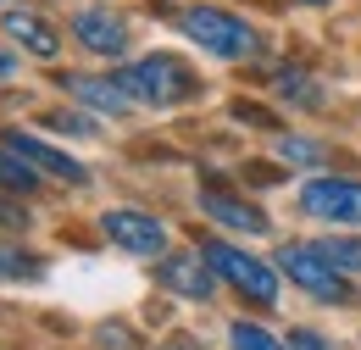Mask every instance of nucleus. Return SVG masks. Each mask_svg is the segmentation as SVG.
I'll return each mask as SVG.
<instances>
[{"mask_svg":"<svg viewBox=\"0 0 361 350\" xmlns=\"http://www.w3.org/2000/svg\"><path fill=\"white\" fill-rule=\"evenodd\" d=\"M117 84H123L128 100L156 106V111L178 106V100H189V95L200 89V84H195V73L183 67L178 56H145V61H134V67H123V73H117Z\"/></svg>","mask_w":361,"mask_h":350,"instance_id":"nucleus-1","label":"nucleus"},{"mask_svg":"<svg viewBox=\"0 0 361 350\" xmlns=\"http://www.w3.org/2000/svg\"><path fill=\"white\" fill-rule=\"evenodd\" d=\"M178 28L200 44V50L223 56V61H245V56L262 50L256 28L239 23V17H228V11H217V6H189V11H178Z\"/></svg>","mask_w":361,"mask_h":350,"instance_id":"nucleus-2","label":"nucleus"},{"mask_svg":"<svg viewBox=\"0 0 361 350\" xmlns=\"http://www.w3.org/2000/svg\"><path fill=\"white\" fill-rule=\"evenodd\" d=\"M278 272H289V284H300L306 295L328 301V306H356V284L339 267H328L317 245H278Z\"/></svg>","mask_w":361,"mask_h":350,"instance_id":"nucleus-3","label":"nucleus"},{"mask_svg":"<svg viewBox=\"0 0 361 350\" xmlns=\"http://www.w3.org/2000/svg\"><path fill=\"white\" fill-rule=\"evenodd\" d=\"M200 256H206V267H212L223 284H233L250 306H272V301H278V267H267L262 256H250V251H239V245H228V239H212Z\"/></svg>","mask_w":361,"mask_h":350,"instance_id":"nucleus-4","label":"nucleus"},{"mask_svg":"<svg viewBox=\"0 0 361 350\" xmlns=\"http://www.w3.org/2000/svg\"><path fill=\"white\" fill-rule=\"evenodd\" d=\"M300 212H312L322 222L361 228V178H312L300 189Z\"/></svg>","mask_w":361,"mask_h":350,"instance_id":"nucleus-5","label":"nucleus"},{"mask_svg":"<svg viewBox=\"0 0 361 350\" xmlns=\"http://www.w3.org/2000/svg\"><path fill=\"white\" fill-rule=\"evenodd\" d=\"M100 234H106L111 245L134 251V256H161V251H167V228L150 217V212H134V206L106 212V217H100Z\"/></svg>","mask_w":361,"mask_h":350,"instance_id":"nucleus-6","label":"nucleus"},{"mask_svg":"<svg viewBox=\"0 0 361 350\" xmlns=\"http://www.w3.org/2000/svg\"><path fill=\"white\" fill-rule=\"evenodd\" d=\"M73 40L94 56H123L128 50V23L111 6H84V11H73Z\"/></svg>","mask_w":361,"mask_h":350,"instance_id":"nucleus-7","label":"nucleus"},{"mask_svg":"<svg viewBox=\"0 0 361 350\" xmlns=\"http://www.w3.org/2000/svg\"><path fill=\"white\" fill-rule=\"evenodd\" d=\"M0 145H6V150H17L23 162H34L39 173H56V178H67V183H90L84 162H73L67 150H56V145H45V139H34V133H17V128H11Z\"/></svg>","mask_w":361,"mask_h":350,"instance_id":"nucleus-8","label":"nucleus"},{"mask_svg":"<svg viewBox=\"0 0 361 350\" xmlns=\"http://www.w3.org/2000/svg\"><path fill=\"white\" fill-rule=\"evenodd\" d=\"M61 89L78 100V106H90V111H106V117H123L134 100L123 95V84L117 78H84V73H67L61 78Z\"/></svg>","mask_w":361,"mask_h":350,"instance_id":"nucleus-9","label":"nucleus"},{"mask_svg":"<svg viewBox=\"0 0 361 350\" xmlns=\"http://www.w3.org/2000/svg\"><path fill=\"white\" fill-rule=\"evenodd\" d=\"M206 256H161V284L167 289H178V295H189V301H212V284H217V272L212 267H200Z\"/></svg>","mask_w":361,"mask_h":350,"instance_id":"nucleus-10","label":"nucleus"},{"mask_svg":"<svg viewBox=\"0 0 361 350\" xmlns=\"http://www.w3.org/2000/svg\"><path fill=\"white\" fill-rule=\"evenodd\" d=\"M0 28H6V40H17L28 56H39V61H50V56L61 50V34L50 28L45 17H34V11H6Z\"/></svg>","mask_w":361,"mask_h":350,"instance_id":"nucleus-11","label":"nucleus"},{"mask_svg":"<svg viewBox=\"0 0 361 350\" xmlns=\"http://www.w3.org/2000/svg\"><path fill=\"white\" fill-rule=\"evenodd\" d=\"M200 212L212 222H223V228H245V234H267V217L256 212V206H245V200H233V195H217V189H206L200 195Z\"/></svg>","mask_w":361,"mask_h":350,"instance_id":"nucleus-12","label":"nucleus"},{"mask_svg":"<svg viewBox=\"0 0 361 350\" xmlns=\"http://www.w3.org/2000/svg\"><path fill=\"white\" fill-rule=\"evenodd\" d=\"M0 189H11V195H34V189H39V167L0 145Z\"/></svg>","mask_w":361,"mask_h":350,"instance_id":"nucleus-13","label":"nucleus"},{"mask_svg":"<svg viewBox=\"0 0 361 350\" xmlns=\"http://www.w3.org/2000/svg\"><path fill=\"white\" fill-rule=\"evenodd\" d=\"M317 251L328 256V267H339L345 278H361V239H356V234H334V239H317Z\"/></svg>","mask_w":361,"mask_h":350,"instance_id":"nucleus-14","label":"nucleus"},{"mask_svg":"<svg viewBox=\"0 0 361 350\" xmlns=\"http://www.w3.org/2000/svg\"><path fill=\"white\" fill-rule=\"evenodd\" d=\"M278 95H283V100H295V106H306V111L322 106V95H317V84L306 78V73H278Z\"/></svg>","mask_w":361,"mask_h":350,"instance_id":"nucleus-15","label":"nucleus"},{"mask_svg":"<svg viewBox=\"0 0 361 350\" xmlns=\"http://www.w3.org/2000/svg\"><path fill=\"white\" fill-rule=\"evenodd\" d=\"M39 272H45L39 256H28V251H17V245L0 239V278H39Z\"/></svg>","mask_w":361,"mask_h":350,"instance_id":"nucleus-16","label":"nucleus"},{"mask_svg":"<svg viewBox=\"0 0 361 350\" xmlns=\"http://www.w3.org/2000/svg\"><path fill=\"white\" fill-rule=\"evenodd\" d=\"M228 345L233 350H289V345H278L267 328H256V322H233L228 328Z\"/></svg>","mask_w":361,"mask_h":350,"instance_id":"nucleus-17","label":"nucleus"},{"mask_svg":"<svg viewBox=\"0 0 361 350\" xmlns=\"http://www.w3.org/2000/svg\"><path fill=\"white\" fill-rule=\"evenodd\" d=\"M228 117H233V123H250V128L278 133V117H272L267 106H256V100H233V106H228Z\"/></svg>","mask_w":361,"mask_h":350,"instance_id":"nucleus-18","label":"nucleus"},{"mask_svg":"<svg viewBox=\"0 0 361 350\" xmlns=\"http://www.w3.org/2000/svg\"><path fill=\"white\" fill-rule=\"evenodd\" d=\"M278 156H283V162H322L328 150H322V145H312V139H295V133H283V139H278Z\"/></svg>","mask_w":361,"mask_h":350,"instance_id":"nucleus-19","label":"nucleus"},{"mask_svg":"<svg viewBox=\"0 0 361 350\" xmlns=\"http://www.w3.org/2000/svg\"><path fill=\"white\" fill-rule=\"evenodd\" d=\"M45 128H56V133H84V139H90L94 123H90V117H78V111H50Z\"/></svg>","mask_w":361,"mask_h":350,"instance_id":"nucleus-20","label":"nucleus"},{"mask_svg":"<svg viewBox=\"0 0 361 350\" xmlns=\"http://www.w3.org/2000/svg\"><path fill=\"white\" fill-rule=\"evenodd\" d=\"M245 183H278V167H267V162H245Z\"/></svg>","mask_w":361,"mask_h":350,"instance_id":"nucleus-21","label":"nucleus"},{"mask_svg":"<svg viewBox=\"0 0 361 350\" xmlns=\"http://www.w3.org/2000/svg\"><path fill=\"white\" fill-rule=\"evenodd\" d=\"M0 228H11V234H17V228H28V212H23V206H11V200H0Z\"/></svg>","mask_w":361,"mask_h":350,"instance_id":"nucleus-22","label":"nucleus"},{"mask_svg":"<svg viewBox=\"0 0 361 350\" xmlns=\"http://www.w3.org/2000/svg\"><path fill=\"white\" fill-rule=\"evenodd\" d=\"M289 350H328V345H322V334H312V328H295V334H289Z\"/></svg>","mask_w":361,"mask_h":350,"instance_id":"nucleus-23","label":"nucleus"},{"mask_svg":"<svg viewBox=\"0 0 361 350\" xmlns=\"http://www.w3.org/2000/svg\"><path fill=\"white\" fill-rule=\"evenodd\" d=\"M100 345H117V350H128V345H134V334H128V328H111V322H106V328H100Z\"/></svg>","mask_w":361,"mask_h":350,"instance_id":"nucleus-24","label":"nucleus"},{"mask_svg":"<svg viewBox=\"0 0 361 350\" xmlns=\"http://www.w3.org/2000/svg\"><path fill=\"white\" fill-rule=\"evenodd\" d=\"M17 73V50H0V78H11Z\"/></svg>","mask_w":361,"mask_h":350,"instance_id":"nucleus-25","label":"nucleus"},{"mask_svg":"<svg viewBox=\"0 0 361 350\" xmlns=\"http://www.w3.org/2000/svg\"><path fill=\"white\" fill-rule=\"evenodd\" d=\"M306 6H328V0H306Z\"/></svg>","mask_w":361,"mask_h":350,"instance_id":"nucleus-26","label":"nucleus"}]
</instances>
